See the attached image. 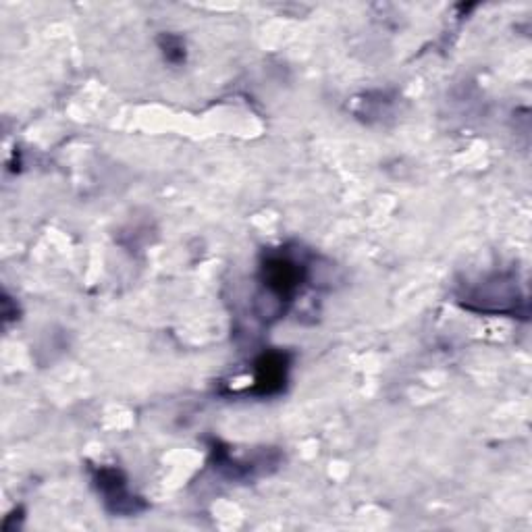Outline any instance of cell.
<instances>
[{
  "instance_id": "2",
  "label": "cell",
  "mask_w": 532,
  "mask_h": 532,
  "mask_svg": "<svg viewBox=\"0 0 532 532\" xmlns=\"http://www.w3.org/2000/svg\"><path fill=\"white\" fill-rule=\"evenodd\" d=\"M94 483L104 495L106 505H109L115 514H136L142 508V505H138V499H131L125 476L119 470L100 468L94 476Z\"/></svg>"
},
{
  "instance_id": "1",
  "label": "cell",
  "mask_w": 532,
  "mask_h": 532,
  "mask_svg": "<svg viewBox=\"0 0 532 532\" xmlns=\"http://www.w3.org/2000/svg\"><path fill=\"white\" fill-rule=\"evenodd\" d=\"M306 266L287 254H271L260 269L262 287L269 291L275 302H291L304 281Z\"/></svg>"
},
{
  "instance_id": "4",
  "label": "cell",
  "mask_w": 532,
  "mask_h": 532,
  "mask_svg": "<svg viewBox=\"0 0 532 532\" xmlns=\"http://www.w3.org/2000/svg\"><path fill=\"white\" fill-rule=\"evenodd\" d=\"M165 55L171 63H179L183 59V46L177 38L167 36V46H165Z\"/></svg>"
},
{
  "instance_id": "3",
  "label": "cell",
  "mask_w": 532,
  "mask_h": 532,
  "mask_svg": "<svg viewBox=\"0 0 532 532\" xmlns=\"http://www.w3.org/2000/svg\"><path fill=\"white\" fill-rule=\"evenodd\" d=\"M287 377V354L269 352L258 358L256 362V379L252 393L273 395L279 393L285 385Z\"/></svg>"
}]
</instances>
